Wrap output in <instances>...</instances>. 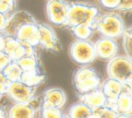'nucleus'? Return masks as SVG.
Instances as JSON below:
<instances>
[{
	"label": "nucleus",
	"instance_id": "f257e3e1",
	"mask_svg": "<svg viewBox=\"0 0 132 118\" xmlns=\"http://www.w3.org/2000/svg\"><path fill=\"white\" fill-rule=\"evenodd\" d=\"M99 9L96 6L85 2H72L69 5L68 17L65 26L86 25L94 28Z\"/></svg>",
	"mask_w": 132,
	"mask_h": 118
},
{
	"label": "nucleus",
	"instance_id": "f03ea898",
	"mask_svg": "<svg viewBox=\"0 0 132 118\" xmlns=\"http://www.w3.org/2000/svg\"><path fill=\"white\" fill-rule=\"evenodd\" d=\"M125 28V23L123 18L117 13L110 12V13L100 15L97 16L94 30L104 37L118 39L121 37Z\"/></svg>",
	"mask_w": 132,
	"mask_h": 118
},
{
	"label": "nucleus",
	"instance_id": "7ed1b4c3",
	"mask_svg": "<svg viewBox=\"0 0 132 118\" xmlns=\"http://www.w3.org/2000/svg\"><path fill=\"white\" fill-rule=\"evenodd\" d=\"M107 74L110 78L121 82L124 85L132 83V60L127 55H116L109 60Z\"/></svg>",
	"mask_w": 132,
	"mask_h": 118
},
{
	"label": "nucleus",
	"instance_id": "20e7f679",
	"mask_svg": "<svg viewBox=\"0 0 132 118\" xmlns=\"http://www.w3.org/2000/svg\"><path fill=\"white\" fill-rule=\"evenodd\" d=\"M101 84V80L97 71L90 66L83 65L74 73L73 85L79 94L98 88Z\"/></svg>",
	"mask_w": 132,
	"mask_h": 118
},
{
	"label": "nucleus",
	"instance_id": "39448f33",
	"mask_svg": "<svg viewBox=\"0 0 132 118\" xmlns=\"http://www.w3.org/2000/svg\"><path fill=\"white\" fill-rule=\"evenodd\" d=\"M70 56L74 62L80 65H89L97 58L94 42L90 40L75 39L70 46Z\"/></svg>",
	"mask_w": 132,
	"mask_h": 118
},
{
	"label": "nucleus",
	"instance_id": "423d86ee",
	"mask_svg": "<svg viewBox=\"0 0 132 118\" xmlns=\"http://www.w3.org/2000/svg\"><path fill=\"white\" fill-rule=\"evenodd\" d=\"M69 5L65 0H48L46 4V15L51 24L55 26L65 25L68 17Z\"/></svg>",
	"mask_w": 132,
	"mask_h": 118
},
{
	"label": "nucleus",
	"instance_id": "0eeeda50",
	"mask_svg": "<svg viewBox=\"0 0 132 118\" xmlns=\"http://www.w3.org/2000/svg\"><path fill=\"white\" fill-rule=\"evenodd\" d=\"M39 46L50 52H59L62 49L59 38L52 26L44 23H38Z\"/></svg>",
	"mask_w": 132,
	"mask_h": 118
},
{
	"label": "nucleus",
	"instance_id": "6e6552de",
	"mask_svg": "<svg viewBox=\"0 0 132 118\" xmlns=\"http://www.w3.org/2000/svg\"><path fill=\"white\" fill-rule=\"evenodd\" d=\"M6 94L15 103H26L35 98V87L27 86L21 80H16L10 82Z\"/></svg>",
	"mask_w": 132,
	"mask_h": 118
},
{
	"label": "nucleus",
	"instance_id": "1a4fd4ad",
	"mask_svg": "<svg viewBox=\"0 0 132 118\" xmlns=\"http://www.w3.org/2000/svg\"><path fill=\"white\" fill-rule=\"evenodd\" d=\"M35 48L20 42L13 36H6L4 51L9 56L11 60H17L26 54H37Z\"/></svg>",
	"mask_w": 132,
	"mask_h": 118
},
{
	"label": "nucleus",
	"instance_id": "9d476101",
	"mask_svg": "<svg viewBox=\"0 0 132 118\" xmlns=\"http://www.w3.org/2000/svg\"><path fill=\"white\" fill-rule=\"evenodd\" d=\"M37 22L36 19L26 11H15L8 17V20L2 32L6 36H13L22 25L27 23Z\"/></svg>",
	"mask_w": 132,
	"mask_h": 118
},
{
	"label": "nucleus",
	"instance_id": "9b49d317",
	"mask_svg": "<svg viewBox=\"0 0 132 118\" xmlns=\"http://www.w3.org/2000/svg\"><path fill=\"white\" fill-rule=\"evenodd\" d=\"M94 48L97 58L109 60L118 54L119 44L116 39L110 37L101 36L96 42H94Z\"/></svg>",
	"mask_w": 132,
	"mask_h": 118
},
{
	"label": "nucleus",
	"instance_id": "f8f14e48",
	"mask_svg": "<svg viewBox=\"0 0 132 118\" xmlns=\"http://www.w3.org/2000/svg\"><path fill=\"white\" fill-rule=\"evenodd\" d=\"M15 38L24 43L34 47L39 46V29L38 22H32L22 25L15 32Z\"/></svg>",
	"mask_w": 132,
	"mask_h": 118
},
{
	"label": "nucleus",
	"instance_id": "ddd939ff",
	"mask_svg": "<svg viewBox=\"0 0 132 118\" xmlns=\"http://www.w3.org/2000/svg\"><path fill=\"white\" fill-rule=\"evenodd\" d=\"M114 108L119 117H131L132 115V92L131 85H125L124 89L119 96Z\"/></svg>",
	"mask_w": 132,
	"mask_h": 118
},
{
	"label": "nucleus",
	"instance_id": "4468645a",
	"mask_svg": "<svg viewBox=\"0 0 132 118\" xmlns=\"http://www.w3.org/2000/svg\"><path fill=\"white\" fill-rule=\"evenodd\" d=\"M101 85V88L102 90L103 94H104L105 97H106V104L105 105L114 107L116 100L118 99L120 93L124 89L125 85L121 83V82L110 78L106 79Z\"/></svg>",
	"mask_w": 132,
	"mask_h": 118
},
{
	"label": "nucleus",
	"instance_id": "2eb2a0df",
	"mask_svg": "<svg viewBox=\"0 0 132 118\" xmlns=\"http://www.w3.org/2000/svg\"><path fill=\"white\" fill-rule=\"evenodd\" d=\"M67 101V96L63 89L60 87H51L43 94V103L41 105L62 108Z\"/></svg>",
	"mask_w": 132,
	"mask_h": 118
},
{
	"label": "nucleus",
	"instance_id": "dca6fc26",
	"mask_svg": "<svg viewBox=\"0 0 132 118\" xmlns=\"http://www.w3.org/2000/svg\"><path fill=\"white\" fill-rule=\"evenodd\" d=\"M33 100H31L30 102H26V103H15L7 111L6 117H10V118L35 117L37 111V106L33 103Z\"/></svg>",
	"mask_w": 132,
	"mask_h": 118
},
{
	"label": "nucleus",
	"instance_id": "f3484780",
	"mask_svg": "<svg viewBox=\"0 0 132 118\" xmlns=\"http://www.w3.org/2000/svg\"><path fill=\"white\" fill-rule=\"evenodd\" d=\"M79 101L82 102L93 111L106 104V97H105L101 88L98 87L93 90L80 94Z\"/></svg>",
	"mask_w": 132,
	"mask_h": 118
},
{
	"label": "nucleus",
	"instance_id": "a211bd4d",
	"mask_svg": "<svg viewBox=\"0 0 132 118\" xmlns=\"http://www.w3.org/2000/svg\"><path fill=\"white\" fill-rule=\"evenodd\" d=\"M20 80L27 86L36 87L45 81V75L43 74L39 69H34L30 70L23 71Z\"/></svg>",
	"mask_w": 132,
	"mask_h": 118
},
{
	"label": "nucleus",
	"instance_id": "6ab92c4d",
	"mask_svg": "<svg viewBox=\"0 0 132 118\" xmlns=\"http://www.w3.org/2000/svg\"><path fill=\"white\" fill-rule=\"evenodd\" d=\"M92 110L82 102L79 101L72 105L67 111L66 117L70 118H90Z\"/></svg>",
	"mask_w": 132,
	"mask_h": 118
},
{
	"label": "nucleus",
	"instance_id": "aec40b11",
	"mask_svg": "<svg viewBox=\"0 0 132 118\" xmlns=\"http://www.w3.org/2000/svg\"><path fill=\"white\" fill-rule=\"evenodd\" d=\"M3 72L6 75V78L9 80V82H14L16 80H20L23 70L16 60H11L3 69Z\"/></svg>",
	"mask_w": 132,
	"mask_h": 118
},
{
	"label": "nucleus",
	"instance_id": "412c9836",
	"mask_svg": "<svg viewBox=\"0 0 132 118\" xmlns=\"http://www.w3.org/2000/svg\"><path fill=\"white\" fill-rule=\"evenodd\" d=\"M23 71L39 69V59L37 54H26L16 60Z\"/></svg>",
	"mask_w": 132,
	"mask_h": 118
},
{
	"label": "nucleus",
	"instance_id": "4be33fe9",
	"mask_svg": "<svg viewBox=\"0 0 132 118\" xmlns=\"http://www.w3.org/2000/svg\"><path fill=\"white\" fill-rule=\"evenodd\" d=\"M72 35L79 40H90L94 33V28L86 25H75L71 27Z\"/></svg>",
	"mask_w": 132,
	"mask_h": 118
},
{
	"label": "nucleus",
	"instance_id": "5701e85b",
	"mask_svg": "<svg viewBox=\"0 0 132 118\" xmlns=\"http://www.w3.org/2000/svg\"><path fill=\"white\" fill-rule=\"evenodd\" d=\"M90 118H119V114L114 107L104 105L92 111Z\"/></svg>",
	"mask_w": 132,
	"mask_h": 118
},
{
	"label": "nucleus",
	"instance_id": "b1692460",
	"mask_svg": "<svg viewBox=\"0 0 132 118\" xmlns=\"http://www.w3.org/2000/svg\"><path fill=\"white\" fill-rule=\"evenodd\" d=\"M40 116L43 118H63L66 117V114L62 111V108L41 105Z\"/></svg>",
	"mask_w": 132,
	"mask_h": 118
},
{
	"label": "nucleus",
	"instance_id": "393cba45",
	"mask_svg": "<svg viewBox=\"0 0 132 118\" xmlns=\"http://www.w3.org/2000/svg\"><path fill=\"white\" fill-rule=\"evenodd\" d=\"M121 37L123 38V49L125 51V55L131 58L132 54V29L131 27H126L123 32Z\"/></svg>",
	"mask_w": 132,
	"mask_h": 118
},
{
	"label": "nucleus",
	"instance_id": "a878e982",
	"mask_svg": "<svg viewBox=\"0 0 132 118\" xmlns=\"http://www.w3.org/2000/svg\"><path fill=\"white\" fill-rule=\"evenodd\" d=\"M15 6L9 4L8 2L5 1V0H0V12L5 15H8L9 16L12 13L15 12Z\"/></svg>",
	"mask_w": 132,
	"mask_h": 118
},
{
	"label": "nucleus",
	"instance_id": "bb28decb",
	"mask_svg": "<svg viewBox=\"0 0 132 118\" xmlns=\"http://www.w3.org/2000/svg\"><path fill=\"white\" fill-rule=\"evenodd\" d=\"M122 12H131L132 10V0H119L117 9Z\"/></svg>",
	"mask_w": 132,
	"mask_h": 118
},
{
	"label": "nucleus",
	"instance_id": "cd10ccee",
	"mask_svg": "<svg viewBox=\"0 0 132 118\" xmlns=\"http://www.w3.org/2000/svg\"><path fill=\"white\" fill-rule=\"evenodd\" d=\"M103 7L110 10H116L119 6V0H99Z\"/></svg>",
	"mask_w": 132,
	"mask_h": 118
},
{
	"label": "nucleus",
	"instance_id": "c85d7f7f",
	"mask_svg": "<svg viewBox=\"0 0 132 118\" xmlns=\"http://www.w3.org/2000/svg\"><path fill=\"white\" fill-rule=\"evenodd\" d=\"M9 80L6 78V75L4 74L3 70H0V92L2 94H6V91L9 85Z\"/></svg>",
	"mask_w": 132,
	"mask_h": 118
},
{
	"label": "nucleus",
	"instance_id": "c756f323",
	"mask_svg": "<svg viewBox=\"0 0 132 118\" xmlns=\"http://www.w3.org/2000/svg\"><path fill=\"white\" fill-rule=\"evenodd\" d=\"M11 61L7 54L4 51H0V70H3L6 65Z\"/></svg>",
	"mask_w": 132,
	"mask_h": 118
},
{
	"label": "nucleus",
	"instance_id": "7c9ffc66",
	"mask_svg": "<svg viewBox=\"0 0 132 118\" xmlns=\"http://www.w3.org/2000/svg\"><path fill=\"white\" fill-rule=\"evenodd\" d=\"M8 17H9L8 15H5V14L0 12V31H2L5 28V26H6V22H7V20H8Z\"/></svg>",
	"mask_w": 132,
	"mask_h": 118
},
{
	"label": "nucleus",
	"instance_id": "2f4dec72",
	"mask_svg": "<svg viewBox=\"0 0 132 118\" xmlns=\"http://www.w3.org/2000/svg\"><path fill=\"white\" fill-rule=\"evenodd\" d=\"M6 35L2 31H0V51H4L5 45H6Z\"/></svg>",
	"mask_w": 132,
	"mask_h": 118
},
{
	"label": "nucleus",
	"instance_id": "473e14b6",
	"mask_svg": "<svg viewBox=\"0 0 132 118\" xmlns=\"http://www.w3.org/2000/svg\"><path fill=\"white\" fill-rule=\"evenodd\" d=\"M6 117V112L5 111V109L0 105V118Z\"/></svg>",
	"mask_w": 132,
	"mask_h": 118
},
{
	"label": "nucleus",
	"instance_id": "72a5a7b5",
	"mask_svg": "<svg viewBox=\"0 0 132 118\" xmlns=\"http://www.w3.org/2000/svg\"><path fill=\"white\" fill-rule=\"evenodd\" d=\"M5 1H6V2H8L9 4H11V5H13V6H15V0H5Z\"/></svg>",
	"mask_w": 132,
	"mask_h": 118
},
{
	"label": "nucleus",
	"instance_id": "f704fd0d",
	"mask_svg": "<svg viewBox=\"0 0 132 118\" xmlns=\"http://www.w3.org/2000/svg\"><path fill=\"white\" fill-rule=\"evenodd\" d=\"M3 95H4V94H2V93L0 92V99H1V97H2V96H3Z\"/></svg>",
	"mask_w": 132,
	"mask_h": 118
}]
</instances>
